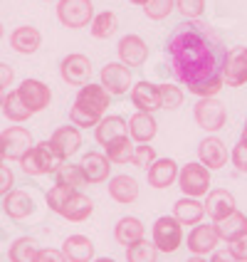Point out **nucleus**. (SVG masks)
Segmentation results:
<instances>
[{"label": "nucleus", "mask_w": 247, "mask_h": 262, "mask_svg": "<svg viewBox=\"0 0 247 262\" xmlns=\"http://www.w3.org/2000/svg\"><path fill=\"white\" fill-rule=\"evenodd\" d=\"M166 52L171 59V74L186 89H193L218 77L228 47L210 25L200 20H186L168 35Z\"/></svg>", "instance_id": "1"}, {"label": "nucleus", "mask_w": 247, "mask_h": 262, "mask_svg": "<svg viewBox=\"0 0 247 262\" xmlns=\"http://www.w3.org/2000/svg\"><path fill=\"white\" fill-rule=\"evenodd\" d=\"M178 186L183 190V195H190V198L208 195V190H210V168H205L200 161H190L178 171Z\"/></svg>", "instance_id": "2"}, {"label": "nucleus", "mask_w": 247, "mask_h": 262, "mask_svg": "<svg viewBox=\"0 0 247 262\" xmlns=\"http://www.w3.org/2000/svg\"><path fill=\"white\" fill-rule=\"evenodd\" d=\"M62 161L55 156V151L50 148L47 141H40L30 148L28 154L20 159V166L28 176H44V173H55L59 168Z\"/></svg>", "instance_id": "3"}, {"label": "nucleus", "mask_w": 247, "mask_h": 262, "mask_svg": "<svg viewBox=\"0 0 247 262\" xmlns=\"http://www.w3.org/2000/svg\"><path fill=\"white\" fill-rule=\"evenodd\" d=\"M57 20L70 30L87 28L94 20V5L92 0H57Z\"/></svg>", "instance_id": "4"}, {"label": "nucleus", "mask_w": 247, "mask_h": 262, "mask_svg": "<svg viewBox=\"0 0 247 262\" xmlns=\"http://www.w3.org/2000/svg\"><path fill=\"white\" fill-rule=\"evenodd\" d=\"M220 77H222V84H228V87L247 84V47L237 45V47H230L225 52L222 67H220Z\"/></svg>", "instance_id": "5"}, {"label": "nucleus", "mask_w": 247, "mask_h": 262, "mask_svg": "<svg viewBox=\"0 0 247 262\" xmlns=\"http://www.w3.org/2000/svg\"><path fill=\"white\" fill-rule=\"evenodd\" d=\"M193 117L203 131H220L228 121V112H225V104L218 102L215 97H203L193 106Z\"/></svg>", "instance_id": "6"}, {"label": "nucleus", "mask_w": 247, "mask_h": 262, "mask_svg": "<svg viewBox=\"0 0 247 262\" xmlns=\"http://www.w3.org/2000/svg\"><path fill=\"white\" fill-rule=\"evenodd\" d=\"M153 245L159 252H175L181 248V240H183V225L173 218V215H161L153 223Z\"/></svg>", "instance_id": "7"}, {"label": "nucleus", "mask_w": 247, "mask_h": 262, "mask_svg": "<svg viewBox=\"0 0 247 262\" xmlns=\"http://www.w3.org/2000/svg\"><path fill=\"white\" fill-rule=\"evenodd\" d=\"M59 74L67 84L84 87V84H89V77H92V59L82 52H72L59 62Z\"/></svg>", "instance_id": "8"}, {"label": "nucleus", "mask_w": 247, "mask_h": 262, "mask_svg": "<svg viewBox=\"0 0 247 262\" xmlns=\"http://www.w3.org/2000/svg\"><path fill=\"white\" fill-rule=\"evenodd\" d=\"M0 139H3V156H5L8 161H20L30 148L35 146L32 134H30L25 126H17V124L3 131Z\"/></svg>", "instance_id": "9"}, {"label": "nucleus", "mask_w": 247, "mask_h": 262, "mask_svg": "<svg viewBox=\"0 0 247 262\" xmlns=\"http://www.w3.org/2000/svg\"><path fill=\"white\" fill-rule=\"evenodd\" d=\"M47 144H50V148L55 151V156L64 163L70 156H74V154L79 151V146H82V134H79V129H77L74 124H67V126H59V129L50 136Z\"/></svg>", "instance_id": "10"}, {"label": "nucleus", "mask_w": 247, "mask_h": 262, "mask_svg": "<svg viewBox=\"0 0 247 262\" xmlns=\"http://www.w3.org/2000/svg\"><path fill=\"white\" fill-rule=\"evenodd\" d=\"M17 94H20V99L25 102V106H28L32 114L47 109L50 102H52V92H50V87H47L44 82H40V79H25V82H20Z\"/></svg>", "instance_id": "11"}, {"label": "nucleus", "mask_w": 247, "mask_h": 262, "mask_svg": "<svg viewBox=\"0 0 247 262\" xmlns=\"http://www.w3.org/2000/svg\"><path fill=\"white\" fill-rule=\"evenodd\" d=\"M218 230H215V223H198V225H193V230L188 233V240H186V245L193 255H208V252H213V250L218 248Z\"/></svg>", "instance_id": "12"}, {"label": "nucleus", "mask_w": 247, "mask_h": 262, "mask_svg": "<svg viewBox=\"0 0 247 262\" xmlns=\"http://www.w3.org/2000/svg\"><path fill=\"white\" fill-rule=\"evenodd\" d=\"M131 82H133L131 67L121 64V62H109V64H104L102 82H99V84H102L109 94H124V92H129Z\"/></svg>", "instance_id": "13"}, {"label": "nucleus", "mask_w": 247, "mask_h": 262, "mask_svg": "<svg viewBox=\"0 0 247 262\" xmlns=\"http://www.w3.org/2000/svg\"><path fill=\"white\" fill-rule=\"evenodd\" d=\"M119 62L126 67H141L148 59V45L139 37V35H124L117 45Z\"/></svg>", "instance_id": "14"}, {"label": "nucleus", "mask_w": 247, "mask_h": 262, "mask_svg": "<svg viewBox=\"0 0 247 262\" xmlns=\"http://www.w3.org/2000/svg\"><path fill=\"white\" fill-rule=\"evenodd\" d=\"M178 163L173 159H156L148 168H146V181H148V186L151 188H168V186H173L175 181H178Z\"/></svg>", "instance_id": "15"}, {"label": "nucleus", "mask_w": 247, "mask_h": 262, "mask_svg": "<svg viewBox=\"0 0 247 262\" xmlns=\"http://www.w3.org/2000/svg\"><path fill=\"white\" fill-rule=\"evenodd\" d=\"M230 159V151L228 146L220 141L218 136H205L203 141L198 144V161L203 163L205 168H222Z\"/></svg>", "instance_id": "16"}, {"label": "nucleus", "mask_w": 247, "mask_h": 262, "mask_svg": "<svg viewBox=\"0 0 247 262\" xmlns=\"http://www.w3.org/2000/svg\"><path fill=\"white\" fill-rule=\"evenodd\" d=\"M74 104H79V106H84L89 112L104 117V112H106L109 104H111V94H109L102 84H84V87H79V92H77Z\"/></svg>", "instance_id": "17"}, {"label": "nucleus", "mask_w": 247, "mask_h": 262, "mask_svg": "<svg viewBox=\"0 0 247 262\" xmlns=\"http://www.w3.org/2000/svg\"><path fill=\"white\" fill-rule=\"evenodd\" d=\"M79 166L84 171L87 183H104L111 176V161L106 159V154H99V151H87Z\"/></svg>", "instance_id": "18"}, {"label": "nucleus", "mask_w": 247, "mask_h": 262, "mask_svg": "<svg viewBox=\"0 0 247 262\" xmlns=\"http://www.w3.org/2000/svg\"><path fill=\"white\" fill-rule=\"evenodd\" d=\"M203 205H205V215H210L213 223L228 218L233 210H237V205H235V195L230 193V190H225V188L210 190V193L205 195Z\"/></svg>", "instance_id": "19"}, {"label": "nucleus", "mask_w": 247, "mask_h": 262, "mask_svg": "<svg viewBox=\"0 0 247 262\" xmlns=\"http://www.w3.org/2000/svg\"><path fill=\"white\" fill-rule=\"evenodd\" d=\"M131 104L136 106V112H159L161 99H159V84L153 82H136L131 87Z\"/></svg>", "instance_id": "20"}, {"label": "nucleus", "mask_w": 247, "mask_h": 262, "mask_svg": "<svg viewBox=\"0 0 247 262\" xmlns=\"http://www.w3.org/2000/svg\"><path fill=\"white\" fill-rule=\"evenodd\" d=\"M92 210H94L92 198L84 195L82 190H72L70 198H67L64 205H62L59 215H62L64 220H70V223H82V220H87L89 215H92Z\"/></svg>", "instance_id": "21"}, {"label": "nucleus", "mask_w": 247, "mask_h": 262, "mask_svg": "<svg viewBox=\"0 0 247 262\" xmlns=\"http://www.w3.org/2000/svg\"><path fill=\"white\" fill-rule=\"evenodd\" d=\"M156 131H159V124H156L153 114H148V112H136L129 119V136L136 144H151Z\"/></svg>", "instance_id": "22"}, {"label": "nucleus", "mask_w": 247, "mask_h": 262, "mask_svg": "<svg viewBox=\"0 0 247 262\" xmlns=\"http://www.w3.org/2000/svg\"><path fill=\"white\" fill-rule=\"evenodd\" d=\"M124 134H129V121H124V119L117 117V114L102 117V121L94 126V139H97L99 146L111 144L114 139L124 136Z\"/></svg>", "instance_id": "23"}, {"label": "nucleus", "mask_w": 247, "mask_h": 262, "mask_svg": "<svg viewBox=\"0 0 247 262\" xmlns=\"http://www.w3.org/2000/svg\"><path fill=\"white\" fill-rule=\"evenodd\" d=\"M109 195L121 205H129L139 198V181L129 173H119L109 181Z\"/></svg>", "instance_id": "24"}, {"label": "nucleus", "mask_w": 247, "mask_h": 262, "mask_svg": "<svg viewBox=\"0 0 247 262\" xmlns=\"http://www.w3.org/2000/svg\"><path fill=\"white\" fill-rule=\"evenodd\" d=\"M10 45H13L15 52H20V55H32V52L40 50L42 35H40V30L32 28V25H20V28L13 30Z\"/></svg>", "instance_id": "25"}, {"label": "nucleus", "mask_w": 247, "mask_h": 262, "mask_svg": "<svg viewBox=\"0 0 247 262\" xmlns=\"http://www.w3.org/2000/svg\"><path fill=\"white\" fill-rule=\"evenodd\" d=\"M181 225H198L205 215V205L198 201V198H190V195H183L181 201L173 203V213H171Z\"/></svg>", "instance_id": "26"}, {"label": "nucleus", "mask_w": 247, "mask_h": 262, "mask_svg": "<svg viewBox=\"0 0 247 262\" xmlns=\"http://www.w3.org/2000/svg\"><path fill=\"white\" fill-rule=\"evenodd\" d=\"M3 210H5V215L13 220H23L32 215V210H35V203H32V198H30L25 190H10L5 198H3Z\"/></svg>", "instance_id": "27"}, {"label": "nucleus", "mask_w": 247, "mask_h": 262, "mask_svg": "<svg viewBox=\"0 0 247 262\" xmlns=\"http://www.w3.org/2000/svg\"><path fill=\"white\" fill-rule=\"evenodd\" d=\"M67 262H92L94 260V243L84 235H70L62 245Z\"/></svg>", "instance_id": "28"}, {"label": "nucleus", "mask_w": 247, "mask_h": 262, "mask_svg": "<svg viewBox=\"0 0 247 262\" xmlns=\"http://www.w3.org/2000/svg\"><path fill=\"white\" fill-rule=\"evenodd\" d=\"M114 237H117L119 245L129 248V245H133V243L144 240V223H141L139 218H133V215L121 218L117 225H114Z\"/></svg>", "instance_id": "29"}, {"label": "nucleus", "mask_w": 247, "mask_h": 262, "mask_svg": "<svg viewBox=\"0 0 247 262\" xmlns=\"http://www.w3.org/2000/svg\"><path fill=\"white\" fill-rule=\"evenodd\" d=\"M215 230H218V237L225 240V243H233L235 237L247 233V215L240 213V210H233L228 218H222L215 223Z\"/></svg>", "instance_id": "30"}, {"label": "nucleus", "mask_w": 247, "mask_h": 262, "mask_svg": "<svg viewBox=\"0 0 247 262\" xmlns=\"http://www.w3.org/2000/svg\"><path fill=\"white\" fill-rule=\"evenodd\" d=\"M55 183L64 186V188L79 190L87 186V178L79 163H59V168L55 171Z\"/></svg>", "instance_id": "31"}, {"label": "nucleus", "mask_w": 247, "mask_h": 262, "mask_svg": "<svg viewBox=\"0 0 247 262\" xmlns=\"http://www.w3.org/2000/svg\"><path fill=\"white\" fill-rule=\"evenodd\" d=\"M40 250L42 248L37 245L35 237H17L8 250V257H10V262H37Z\"/></svg>", "instance_id": "32"}, {"label": "nucleus", "mask_w": 247, "mask_h": 262, "mask_svg": "<svg viewBox=\"0 0 247 262\" xmlns=\"http://www.w3.org/2000/svg\"><path fill=\"white\" fill-rule=\"evenodd\" d=\"M133 141H131L129 134H124V136H119V139H114L111 144L104 146V154H106V159L111 161V163H131V159H133Z\"/></svg>", "instance_id": "33"}, {"label": "nucleus", "mask_w": 247, "mask_h": 262, "mask_svg": "<svg viewBox=\"0 0 247 262\" xmlns=\"http://www.w3.org/2000/svg\"><path fill=\"white\" fill-rule=\"evenodd\" d=\"M119 30V17L117 13L111 10H104V13H97L94 20H92V35L97 40H109L114 32Z\"/></svg>", "instance_id": "34"}, {"label": "nucleus", "mask_w": 247, "mask_h": 262, "mask_svg": "<svg viewBox=\"0 0 247 262\" xmlns=\"http://www.w3.org/2000/svg\"><path fill=\"white\" fill-rule=\"evenodd\" d=\"M3 114L15 121V124H20V121H25V119L32 117V112H30L25 102L20 99V94H17V89L10 92V94H5V102H3Z\"/></svg>", "instance_id": "35"}, {"label": "nucleus", "mask_w": 247, "mask_h": 262, "mask_svg": "<svg viewBox=\"0 0 247 262\" xmlns=\"http://www.w3.org/2000/svg\"><path fill=\"white\" fill-rule=\"evenodd\" d=\"M156 260H159V250L146 237L126 248V262H156Z\"/></svg>", "instance_id": "36"}, {"label": "nucleus", "mask_w": 247, "mask_h": 262, "mask_svg": "<svg viewBox=\"0 0 247 262\" xmlns=\"http://www.w3.org/2000/svg\"><path fill=\"white\" fill-rule=\"evenodd\" d=\"M183 97L186 92L173 84V82H163L159 84V99H161V109H178L183 104Z\"/></svg>", "instance_id": "37"}, {"label": "nucleus", "mask_w": 247, "mask_h": 262, "mask_svg": "<svg viewBox=\"0 0 247 262\" xmlns=\"http://www.w3.org/2000/svg\"><path fill=\"white\" fill-rule=\"evenodd\" d=\"M70 121H72L77 129H94L102 117L99 114H94V112H89L84 106H79V104H72V109H70Z\"/></svg>", "instance_id": "38"}, {"label": "nucleus", "mask_w": 247, "mask_h": 262, "mask_svg": "<svg viewBox=\"0 0 247 262\" xmlns=\"http://www.w3.org/2000/svg\"><path fill=\"white\" fill-rule=\"evenodd\" d=\"M175 0H146L144 3V15L148 20H163L173 13Z\"/></svg>", "instance_id": "39"}, {"label": "nucleus", "mask_w": 247, "mask_h": 262, "mask_svg": "<svg viewBox=\"0 0 247 262\" xmlns=\"http://www.w3.org/2000/svg\"><path fill=\"white\" fill-rule=\"evenodd\" d=\"M70 193H72V188H64V186L55 183L52 188L47 190V195H44V203H47V208H50V210H55V213L59 215V210H62L64 201L70 198Z\"/></svg>", "instance_id": "40"}, {"label": "nucleus", "mask_w": 247, "mask_h": 262, "mask_svg": "<svg viewBox=\"0 0 247 262\" xmlns=\"http://www.w3.org/2000/svg\"><path fill=\"white\" fill-rule=\"evenodd\" d=\"M178 13L188 20H198L205 13V0H175Z\"/></svg>", "instance_id": "41"}, {"label": "nucleus", "mask_w": 247, "mask_h": 262, "mask_svg": "<svg viewBox=\"0 0 247 262\" xmlns=\"http://www.w3.org/2000/svg\"><path fill=\"white\" fill-rule=\"evenodd\" d=\"M156 159H159V156H156V151L151 148V144H139L133 148V159H131V163L139 166V168H148Z\"/></svg>", "instance_id": "42"}, {"label": "nucleus", "mask_w": 247, "mask_h": 262, "mask_svg": "<svg viewBox=\"0 0 247 262\" xmlns=\"http://www.w3.org/2000/svg\"><path fill=\"white\" fill-rule=\"evenodd\" d=\"M230 159H233V166L237 168V171H242V173H247V144L240 139L237 144H235V148L230 151Z\"/></svg>", "instance_id": "43"}, {"label": "nucleus", "mask_w": 247, "mask_h": 262, "mask_svg": "<svg viewBox=\"0 0 247 262\" xmlns=\"http://www.w3.org/2000/svg\"><path fill=\"white\" fill-rule=\"evenodd\" d=\"M228 250H230L240 262H247V233L240 235V237H235L233 243H228Z\"/></svg>", "instance_id": "44"}, {"label": "nucleus", "mask_w": 247, "mask_h": 262, "mask_svg": "<svg viewBox=\"0 0 247 262\" xmlns=\"http://www.w3.org/2000/svg\"><path fill=\"white\" fill-rule=\"evenodd\" d=\"M13 183H15V176L8 166L0 163V198H5L10 190H13Z\"/></svg>", "instance_id": "45"}, {"label": "nucleus", "mask_w": 247, "mask_h": 262, "mask_svg": "<svg viewBox=\"0 0 247 262\" xmlns=\"http://www.w3.org/2000/svg\"><path fill=\"white\" fill-rule=\"evenodd\" d=\"M37 262H67V257H64V252H62V250L44 248V250H40V257H37Z\"/></svg>", "instance_id": "46"}, {"label": "nucleus", "mask_w": 247, "mask_h": 262, "mask_svg": "<svg viewBox=\"0 0 247 262\" xmlns=\"http://www.w3.org/2000/svg\"><path fill=\"white\" fill-rule=\"evenodd\" d=\"M15 79V72L10 64H5V62H0V89H8L10 84H13Z\"/></svg>", "instance_id": "47"}, {"label": "nucleus", "mask_w": 247, "mask_h": 262, "mask_svg": "<svg viewBox=\"0 0 247 262\" xmlns=\"http://www.w3.org/2000/svg\"><path fill=\"white\" fill-rule=\"evenodd\" d=\"M208 262H240V260L235 257L230 250H218V252H213V257Z\"/></svg>", "instance_id": "48"}, {"label": "nucleus", "mask_w": 247, "mask_h": 262, "mask_svg": "<svg viewBox=\"0 0 247 262\" xmlns=\"http://www.w3.org/2000/svg\"><path fill=\"white\" fill-rule=\"evenodd\" d=\"M188 262H208V260H205V257H200V255H193Z\"/></svg>", "instance_id": "49"}, {"label": "nucleus", "mask_w": 247, "mask_h": 262, "mask_svg": "<svg viewBox=\"0 0 247 262\" xmlns=\"http://www.w3.org/2000/svg\"><path fill=\"white\" fill-rule=\"evenodd\" d=\"M92 262H117V260H111V257H97V260H92Z\"/></svg>", "instance_id": "50"}, {"label": "nucleus", "mask_w": 247, "mask_h": 262, "mask_svg": "<svg viewBox=\"0 0 247 262\" xmlns=\"http://www.w3.org/2000/svg\"><path fill=\"white\" fill-rule=\"evenodd\" d=\"M240 139H242V141L247 144V119H245V129H242V136H240Z\"/></svg>", "instance_id": "51"}, {"label": "nucleus", "mask_w": 247, "mask_h": 262, "mask_svg": "<svg viewBox=\"0 0 247 262\" xmlns=\"http://www.w3.org/2000/svg\"><path fill=\"white\" fill-rule=\"evenodd\" d=\"M129 3H133V5H141V8H144V3H146V0H129Z\"/></svg>", "instance_id": "52"}, {"label": "nucleus", "mask_w": 247, "mask_h": 262, "mask_svg": "<svg viewBox=\"0 0 247 262\" xmlns=\"http://www.w3.org/2000/svg\"><path fill=\"white\" fill-rule=\"evenodd\" d=\"M3 102H5V94H3V89H0V109H3Z\"/></svg>", "instance_id": "53"}, {"label": "nucleus", "mask_w": 247, "mask_h": 262, "mask_svg": "<svg viewBox=\"0 0 247 262\" xmlns=\"http://www.w3.org/2000/svg\"><path fill=\"white\" fill-rule=\"evenodd\" d=\"M3 159H5V156H3V139H0V163H3Z\"/></svg>", "instance_id": "54"}, {"label": "nucleus", "mask_w": 247, "mask_h": 262, "mask_svg": "<svg viewBox=\"0 0 247 262\" xmlns=\"http://www.w3.org/2000/svg\"><path fill=\"white\" fill-rule=\"evenodd\" d=\"M0 37H3V23H0Z\"/></svg>", "instance_id": "55"}, {"label": "nucleus", "mask_w": 247, "mask_h": 262, "mask_svg": "<svg viewBox=\"0 0 247 262\" xmlns=\"http://www.w3.org/2000/svg\"><path fill=\"white\" fill-rule=\"evenodd\" d=\"M44 3H52V0H44Z\"/></svg>", "instance_id": "56"}]
</instances>
